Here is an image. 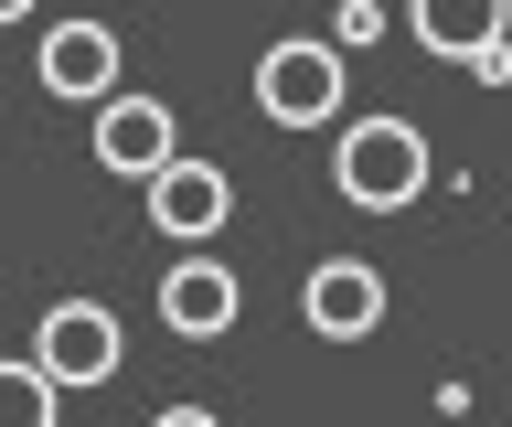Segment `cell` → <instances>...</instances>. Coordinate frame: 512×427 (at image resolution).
<instances>
[{"mask_svg": "<svg viewBox=\"0 0 512 427\" xmlns=\"http://www.w3.org/2000/svg\"><path fill=\"white\" fill-rule=\"evenodd\" d=\"M427 129H416V118H395V107H384V118H352L342 129V150H331V182H342V203L352 214H406L416 193H427Z\"/></svg>", "mask_w": 512, "mask_h": 427, "instance_id": "1", "label": "cell"}, {"mask_svg": "<svg viewBox=\"0 0 512 427\" xmlns=\"http://www.w3.org/2000/svg\"><path fill=\"white\" fill-rule=\"evenodd\" d=\"M256 107L278 129H331L342 118V43L331 33H288L256 54Z\"/></svg>", "mask_w": 512, "mask_h": 427, "instance_id": "2", "label": "cell"}, {"mask_svg": "<svg viewBox=\"0 0 512 427\" xmlns=\"http://www.w3.org/2000/svg\"><path fill=\"white\" fill-rule=\"evenodd\" d=\"M150 193V225H160V246H214L224 225H235V182H224L214 161H192V150H171V161L139 182Z\"/></svg>", "mask_w": 512, "mask_h": 427, "instance_id": "3", "label": "cell"}, {"mask_svg": "<svg viewBox=\"0 0 512 427\" xmlns=\"http://www.w3.org/2000/svg\"><path fill=\"white\" fill-rule=\"evenodd\" d=\"M32 363H43L54 385H107V374L128 363L118 310H107V299H54V310H43V331H32Z\"/></svg>", "mask_w": 512, "mask_h": 427, "instance_id": "4", "label": "cell"}, {"mask_svg": "<svg viewBox=\"0 0 512 427\" xmlns=\"http://www.w3.org/2000/svg\"><path fill=\"white\" fill-rule=\"evenodd\" d=\"M32 75H43V97H64V107L118 97V33H107V22H54V33L32 43Z\"/></svg>", "mask_w": 512, "mask_h": 427, "instance_id": "5", "label": "cell"}, {"mask_svg": "<svg viewBox=\"0 0 512 427\" xmlns=\"http://www.w3.org/2000/svg\"><path fill=\"white\" fill-rule=\"evenodd\" d=\"M235 310H246V289H235L224 257H171L160 267V321H171V342H224Z\"/></svg>", "mask_w": 512, "mask_h": 427, "instance_id": "6", "label": "cell"}, {"mask_svg": "<svg viewBox=\"0 0 512 427\" xmlns=\"http://www.w3.org/2000/svg\"><path fill=\"white\" fill-rule=\"evenodd\" d=\"M182 150V129H171V107L160 97H96V171H128V182H150L160 161Z\"/></svg>", "mask_w": 512, "mask_h": 427, "instance_id": "7", "label": "cell"}, {"mask_svg": "<svg viewBox=\"0 0 512 427\" xmlns=\"http://www.w3.org/2000/svg\"><path fill=\"white\" fill-rule=\"evenodd\" d=\"M299 321H310L320 342H363V331L384 321V278L363 257H320L310 278H299Z\"/></svg>", "mask_w": 512, "mask_h": 427, "instance_id": "8", "label": "cell"}, {"mask_svg": "<svg viewBox=\"0 0 512 427\" xmlns=\"http://www.w3.org/2000/svg\"><path fill=\"white\" fill-rule=\"evenodd\" d=\"M406 33L427 54H448V65H480L512 33V0H406Z\"/></svg>", "mask_w": 512, "mask_h": 427, "instance_id": "9", "label": "cell"}, {"mask_svg": "<svg viewBox=\"0 0 512 427\" xmlns=\"http://www.w3.org/2000/svg\"><path fill=\"white\" fill-rule=\"evenodd\" d=\"M54 395H64V385H54L32 353H22V363H0V427H43V417H54Z\"/></svg>", "mask_w": 512, "mask_h": 427, "instance_id": "10", "label": "cell"}, {"mask_svg": "<svg viewBox=\"0 0 512 427\" xmlns=\"http://www.w3.org/2000/svg\"><path fill=\"white\" fill-rule=\"evenodd\" d=\"M374 33H384V11H374V0H342V22H331V43H342V54H363Z\"/></svg>", "mask_w": 512, "mask_h": 427, "instance_id": "11", "label": "cell"}, {"mask_svg": "<svg viewBox=\"0 0 512 427\" xmlns=\"http://www.w3.org/2000/svg\"><path fill=\"white\" fill-rule=\"evenodd\" d=\"M480 75H491V86H512V33L491 43V54H480Z\"/></svg>", "mask_w": 512, "mask_h": 427, "instance_id": "12", "label": "cell"}, {"mask_svg": "<svg viewBox=\"0 0 512 427\" xmlns=\"http://www.w3.org/2000/svg\"><path fill=\"white\" fill-rule=\"evenodd\" d=\"M0 22H32V0H0Z\"/></svg>", "mask_w": 512, "mask_h": 427, "instance_id": "13", "label": "cell"}]
</instances>
